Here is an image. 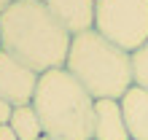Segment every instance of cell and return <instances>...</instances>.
I'll return each mask as SVG.
<instances>
[{
	"instance_id": "6da1fadb",
	"label": "cell",
	"mask_w": 148,
	"mask_h": 140,
	"mask_svg": "<svg viewBox=\"0 0 148 140\" xmlns=\"http://www.w3.org/2000/svg\"><path fill=\"white\" fill-rule=\"evenodd\" d=\"M73 35L38 0H14L0 14V49L38 75L65 67Z\"/></svg>"
},
{
	"instance_id": "7a4b0ae2",
	"label": "cell",
	"mask_w": 148,
	"mask_h": 140,
	"mask_svg": "<svg viewBox=\"0 0 148 140\" xmlns=\"http://www.w3.org/2000/svg\"><path fill=\"white\" fill-rule=\"evenodd\" d=\"M43 135L54 140H92L94 137V97L65 67L49 70L38 78L32 97Z\"/></svg>"
},
{
	"instance_id": "3957f363",
	"label": "cell",
	"mask_w": 148,
	"mask_h": 140,
	"mask_svg": "<svg viewBox=\"0 0 148 140\" xmlns=\"http://www.w3.org/2000/svg\"><path fill=\"white\" fill-rule=\"evenodd\" d=\"M65 70L94 100H121L132 86L129 51L105 40L97 30L73 35Z\"/></svg>"
},
{
	"instance_id": "277c9868",
	"label": "cell",
	"mask_w": 148,
	"mask_h": 140,
	"mask_svg": "<svg viewBox=\"0 0 148 140\" xmlns=\"http://www.w3.org/2000/svg\"><path fill=\"white\" fill-rule=\"evenodd\" d=\"M94 30L132 54L148 40V0H97Z\"/></svg>"
},
{
	"instance_id": "5b68a950",
	"label": "cell",
	"mask_w": 148,
	"mask_h": 140,
	"mask_svg": "<svg viewBox=\"0 0 148 140\" xmlns=\"http://www.w3.org/2000/svg\"><path fill=\"white\" fill-rule=\"evenodd\" d=\"M38 78L40 75L35 70H30L0 49V100H5L11 108L30 105L38 89Z\"/></svg>"
},
{
	"instance_id": "8992f818",
	"label": "cell",
	"mask_w": 148,
	"mask_h": 140,
	"mask_svg": "<svg viewBox=\"0 0 148 140\" xmlns=\"http://www.w3.org/2000/svg\"><path fill=\"white\" fill-rule=\"evenodd\" d=\"M40 3L70 35L94 30V3L97 0H40Z\"/></svg>"
},
{
	"instance_id": "52a82bcc",
	"label": "cell",
	"mask_w": 148,
	"mask_h": 140,
	"mask_svg": "<svg viewBox=\"0 0 148 140\" xmlns=\"http://www.w3.org/2000/svg\"><path fill=\"white\" fill-rule=\"evenodd\" d=\"M92 140H129L119 100H94V137Z\"/></svg>"
},
{
	"instance_id": "ba28073f",
	"label": "cell",
	"mask_w": 148,
	"mask_h": 140,
	"mask_svg": "<svg viewBox=\"0 0 148 140\" xmlns=\"http://www.w3.org/2000/svg\"><path fill=\"white\" fill-rule=\"evenodd\" d=\"M119 102H121V113H124V121H127L129 140H148V89L129 86Z\"/></svg>"
},
{
	"instance_id": "9c48e42d",
	"label": "cell",
	"mask_w": 148,
	"mask_h": 140,
	"mask_svg": "<svg viewBox=\"0 0 148 140\" xmlns=\"http://www.w3.org/2000/svg\"><path fill=\"white\" fill-rule=\"evenodd\" d=\"M11 129L16 132L19 140H40L43 137V127H40V119L32 105H19V108L11 110V119H8Z\"/></svg>"
},
{
	"instance_id": "30bf717a",
	"label": "cell",
	"mask_w": 148,
	"mask_h": 140,
	"mask_svg": "<svg viewBox=\"0 0 148 140\" xmlns=\"http://www.w3.org/2000/svg\"><path fill=\"white\" fill-rule=\"evenodd\" d=\"M129 62H132V86L148 89V40L129 54Z\"/></svg>"
},
{
	"instance_id": "8fae6325",
	"label": "cell",
	"mask_w": 148,
	"mask_h": 140,
	"mask_svg": "<svg viewBox=\"0 0 148 140\" xmlns=\"http://www.w3.org/2000/svg\"><path fill=\"white\" fill-rule=\"evenodd\" d=\"M11 105H8L5 100H0V124H8V119H11Z\"/></svg>"
},
{
	"instance_id": "7c38bea8",
	"label": "cell",
	"mask_w": 148,
	"mask_h": 140,
	"mask_svg": "<svg viewBox=\"0 0 148 140\" xmlns=\"http://www.w3.org/2000/svg\"><path fill=\"white\" fill-rule=\"evenodd\" d=\"M0 140H19L16 132L11 129V124H0Z\"/></svg>"
},
{
	"instance_id": "4fadbf2b",
	"label": "cell",
	"mask_w": 148,
	"mask_h": 140,
	"mask_svg": "<svg viewBox=\"0 0 148 140\" xmlns=\"http://www.w3.org/2000/svg\"><path fill=\"white\" fill-rule=\"evenodd\" d=\"M11 3H14V0H0V14H3V11H5V8H8V5H11Z\"/></svg>"
},
{
	"instance_id": "5bb4252c",
	"label": "cell",
	"mask_w": 148,
	"mask_h": 140,
	"mask_svg": "<svg viewBox=\"0 0 148 140\" xmlns=\"http://www.w3.org/2000/svg\"><path fill=\"white\" fill-rule=\"evenodd\" d=\"M40 140H54V137H46V135H43V137H40Z\"/></svg>"
},
{
	"instance_id": "9a60e30c",
	"label": "cell",
	"mask_w": 148,
	"mask_h": 140,
	"mask_svg": "<svg viewBox=\"0 0 148 140\" xmlns=\"http://www.w3.org/2000/svg\"><path fill=\"white\" fill-rule=\"evenodd\" d=\"M38 3H40V0H38Z\"/></svg>"
}]
</instances>
